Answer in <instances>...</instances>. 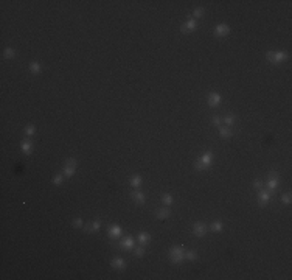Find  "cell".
<instances>
[{
	"label": "cell",
	"instance_id": "obj_32",
	"mask_svg": "<svg viewBox=\"0 0 292 280\" xmlns=\"http://www.w3.org/2000/svg\"><path fill=\"white\" fill-rule=\"evenodd\" d=\"M202 14H203V10H202V8H196V10H194V16H196V17H201Z\"/></svg>",
	"mask_w": 292,
	"mask_h": 280
},
{
	"label": "cell",
	"instance_id": "obj_1",
	"mask_svg": "<svg viewBox=\"0 0 292 280\" xmlns=\"http://www.w3.org/2000/svg\"><path fill=\"white\" fill-rule=\"evenodd\" d=\"M183 257H185V251H183V248H180V246H174V248H171V251H169V258H171L173 263H180L183 260Z\"/></svg>",
	"mask_w": 292,
	"mask_h": 280
},
{
	"label": "cell",
	"instance_id": "obj_26",
	"mask_svg": "<svg viewBox=\"0 0 292 280\" xmlns=\"http://www.w3.org/2000/svg\"><path fill=\"white\" fill-rule=\"evenodd\" d=\"M53 184H55V185H61V184H62V176L56 174L55 177H53Z\"/></svg>",
	"mask_w": 292,
	"mask_h": 280
},
{
	"label": "cell",
	"instance_id": "obj_21",
	"mask_svg": "<svg viewBox=\"0 0 292 280\" xmlns=\"http://www.w3.org/2000/svg\"><path fill=\"white\" fill-rule=\"evenodd\" d=\"M140 184H141V177H140V176L135 174V176L131 177V185H132V187H138Z\"/></svg>",
	"mask_w": 292,
	"mask_h": 280
},
{
	"label": "cell",
	"instance_id": "obj_12",
	"mask_svg": "<svg viewBox=\"0 0 292 280\" xmlns=\"http://www.w3.org/2000/svg\"><path fill=\"white\" fill-rule=\"evenodd\" d=\"M121 246L124 249H132L134 248V238L132 237H126L124 240H121Z\"/></svg>",
	"mask_w": 292,
	"mask_h": 280
},
{
	"label": "cell",
	"instance_id": "obj_35",
	"mask_svg": "<svg viewBox=\"0 0 292 280\" xmlns=\"http://www.w3.org/2000/svg\"><path fill=\"white\" fill-rule=\"evenodd\" d=\"M269 177H270V179H277V177H278V173H277V171H270V173H269Z\"/></svg>",
	"mask_w": 292,
	"mask_h": 280
},
{
	"label": "cell",
	"instance_id": "obj_33",
	"mask_svg": "<svg viewBox=\"0 0 292 280\" xmlns=\"http://www.w3.org/2000/svg\"><path fill=\"white\" fill-rule=\"evenodd\" d=\"M213 123L216 126H221V118L218 117V115H214V117H213Z\"/></svg>",
	"mask_w": 292,
	"mask_h": 280
},
{
	"label": "cell",
	"instance_id": "obj_4",
	"mask_svg": "<svg viewBox=\"0 0 292 280\" xmlns=\"http://www.w3.org/2000/svg\"><path fill=\"white\" fill-rule=\"evenodd\" d=\"M193 232H194L196 237H203V235L207 234V224H203V223H196Z\"/></svg>",
	"mask_w": 292,
	"mask_h": 280
},
{
	"label": "cell",
	"instance_id": "obj_30",
	"mask_svg": "<svg viewBox=\"0 0 292 280\" xmlns=\"http://www.w3.org/2000/svg\"><path fill=\"white\" fill-rule=\"evenodd\" d=\"M135 255H137V257H143L145 255V249L143 248H137V249H135Z\"/></svg>",
	"mask_w": 292,
	"mask_h": 280
},
{
	"label": "cell",
	"instance_id": "obj_23",
	"mask_svg": "<svg viewBox=\"0 0 292 280\" xmlns=\"http://www.w3.org/2000/svg\"><path fill=\"white\" fill-rule=\"evenodd\" d=\"M222 227H224V226H222V223H221V221H216V223H213V224H211V230H213V232H221V230H222Z\"/></svg>",
	"mask_w": 292,
	"mask_h": 280
},
{
	"label": "cell",
	"instance_id": "obj_9",
	"mask_svg": "<svg viewBox=\"0 0 292 280\" xmlns=\"http://www.w3.org/2000/svg\"><path fill=\"white\" fill-rule=\"evenodd\" d=\"M109 235H111L112 238H118V237H121V227H120V226H117V224L111 226V227H109Z\"/></svg>",
	"mask_w": 292,
	"mask_h": 280
},
{
	"label": "cell",
	"instance_id": "obj_8",
	"mask_svg": "<svg viewBox=\"0 0 292 280\" xmlns=\"http://www.w3.org/2000/svg\"><path fill=\"white\" fill-rule=\"evenodd\" d=\"M194 28H198V22L196 20H188V22L182 26V33H188V31H193Z\"/></svg>",
	"mask_w": 292,
	"mask_h": 280
},
{
	"label": "cell",
	"instance_id": "obj_11",
	"mask_svg": "<svg viewBox=\"0 0 292 280\" xmlns=\"http://www.w3.org/2000/svg\"><path fill=\"white\" fill-rule=\"evenodd\" d=\"M169 215H171V210L169 209H160V210H157V213H155L157 220H165V218H168Z\"/></svg>",
	"mask_w": 292,
	"mask_h": 280
},
{
	"label": "cell",
	"instance_id": "obj_14",
	"mask_svg": "<svg viewBox=\"0 0 292 280\" xmlns=\"http://www.w3.org/2000/svg\"><path fill=\"white\" fill-rule=\"evenodd\" d=\"M138 241L145 246V244H148L149 241H151V235L146 234V232H141V234L138 235Z\"/></svg>",
	"mask_w": 292,
	"mask_h": 280
},
{
	"label": "cell",
	"instance_id": "obj_29",
	"mask_svg": "<svg viewBox=\"0 0 292 280\" xmlns=\"http://www.w3.org/2000/svg\"><path fill=\"white\" fill-rule=\"evenodd\" d=\"M73 226H75V227H83L84 223H83V220H81V218H76V220L73 221Z\"/></svg>",
	"mask_w": 292,
	"mask_h": 280
},
{
	"label": "cell",
	"instance_id": "obj_7",
	"mask_svg": "<svg viewBox=\"0 0 292 280\" xmlns=\"http://www.w3.org/2000/svg\"><path fill=\"white\" fill-rule=\"evenodd\" d=\"M258 198H260V204L261 206H264L269 199H270V192L269 190H260V193H258Z\"/></svg>",
	"mask_w": 292,
	"mask_h": 280
},
{
	"label": "cell",
	"instance_id": "obj_16",
	"mask_svg": "<svg viewBox=\"0 0 292 280\" xmlns=\"http://www.w3.org/2000/svg\"><path fill=\"white\" fill-rule=\"evenodd\" d=\"M185 258L190 262H194L198 258V254H196V251H185Z\"/></svg>",
	"mask_w": 292,
	"mask_h": 280
},
{
	"label": "cell",
	"instance_id": "obj_22",
	"mask_svg": "<svg viewBox=\"0 0 292 280\" xmlns=\"http://www.w3.org/2000/svg\"><path fill=\"white\" fill-rule=\"evenodd\" d=\"M30 70L34 73V75H37V73L40 72V64H39V62H31V64H30Z\"/></svg>",
	"mask_w": 292,
	"mask_h": 280
},
{
	"label": "cell",
	"instance_id": "obj_25",
	"mask_svg": "<svg viewBox=\"0 0 292 280\" xmlns=\"http://www.w3.org/2000/svg\"><path fill=\"white\" fill-rule=\"evenodd\" d=\"M25 132H26V134H28V135H33V134H34V132H36V128H34V126H33V125H28V126H26V128H25Z\"/></svg>",
	"mask_w": 292,
	"mask_h": 280
},
{
	"label": "cell",
	"instance_id": "obj_5",
	"mask_svg": "<svg viewBox=\"0 0 292 280\" xmlns=\"http://www.w3.org/2000/svg\"><path fill=\"white\" fill-rule=\"evenodd\" d=\"M221 101H222V97L219 93H210L208 95V106L216 107V106H219Z\"/></svg>",
	"mask_w": 292,
	"mask_h": 280
},
{
	"label": "cell",
	"instance_id": "obj_36",
	"mask_svg": "<svg viewBox=\"0 0 292 280\" xmlns=\"http://www.w3.org/2000/svg\"><path fill=\"white\" fill-rule=\"evenodd\" d=\"M67 163H69V165H75V167H76V160H75V159H67Z\"/></svg>",
	"mask_w": 292,
	"mask_h": 280
},
{
	"label": "cell",
	"instance_id": "obj_34",
	"mask_svg": "<svg viewBox=\"0 0 292 280\" xmlns=\"http://www.w3.org/2000/svg\"><path fill=\"white\" fill-rule=\"evenodd\" d=\"M253 185H255V188L261 190V188H263V182H261V181H255V182H253Z\"/></svg>",
	"mask_w": 292,
	"mask_h": 280
},
{
	"label": "cell",
	"instance_id": "obj_17",
	"mask_svg": "<svg viewBox=\"0 0 292 280\" xmlns=\"http://www.w3.org/2000/svg\"><path fill=\"white\" fill-rule=\"evenodd\" d=\"M224 121H225V125H227V126H232V125H235L236 117H235L233 114H227V117L224 118Z\"/></svg>",
	"mask_w": 292,
	"mask_h": 280
},
{
	"label": "cell",
	"instance_id": "obj_27",
	"mask_svg": "<svg viewBox=\"0 0 292 280\" xmlns=\"http://www.w3.org/2000/svg\"><path fill=\"white\" fill-rule=\"evenodd\" d=\"M5 58H14V50H12V49H5Z\"/></svg>",
	"mask_w": 292,
	"mask_h": 280
},
{
	"label": "cell",
	"instance_id": "obj_3",
	"mask_svg": "<svg viewBox=\"0 0 292 280\" xmlns=\"http://www.w3.org/2000/svg\"><path fill=\"white\" fill-rule=\"evenodd\" d=\"M267 59L272 64H280L284 59H288V54L284 51H269L267 53Z\"/></svg>",
	"mask_w": 292,
	"mask_h": 280
},
{
	"label": "cell",
	"instance_id": "obj_28",
	"mask_svg": "<svg viewBox=\"0 0 292 280\" xmlns=\"http://www.w3.org/2000/svg\"><path fill=\"white\" fill-rule=\"evenodd\" d=\"M281 202H283V204H291V195H289V193L283 195V196H281Z\"/></svg>",
	"mask_w": 292,
	"mask_h": 280
},
{
	"label": "cell",
	"instance_id": "obj_13",
	"mask_svg": "<svg viewBox=\"0 0 292 280\" xmlns=\"http://www.w3.org/2000/svg\"><path fill=\"white\" fill-rule=\"evenodd\" d=\"M112 266H113L115 269H121V271H123V269L126 268V265H124V260H123V258H115V260L112 262Z\"/></svg>",
	"mask_w": 292,
	"mask_h": 280
},
{
	"label": "cell",
	"instance_id": "obj_15",
	"mask_svg": "<svg viewBox=\"0 0 292 280\" xmlns=\"http://www.w3.org/2000/svg\"><path fill=\"white\" fill-rule=\"evenodd\" d=\"M64 174H65L67 177H72V176L75 174V165H69V163H67L65 168H64Z\"/></svg>",
	"mask_w": 292,
	"mask_h": 280
},
{
	"label": "cell",
	"instance_id": "obj_24",
	"mask_svg": "<svg viewBox=\"0 0 292 280\" xmlns=\"http://www.w3.org/2000/svg\"><path fill=\"white\" fill-rule=\"evenodd\" d=\"M277 184H278V181H277V179H270V177H269L267 188H269V190H275V188H277Z\"/></svg>",
	"mask_w": 292,
	"mask_h": 280
},
{
	"label": "cell",
	"instance_id": "obj_18",
	"mask_svg": "<svg viewBox=\"0 0 292 280\" xmlns=\"http://www.w3.org/2000/svg\"><path fill=\"white\" fill-rule=\"evenodd\" d=\"M219 134L222 135V137H225V139H228V137H232V135H233V132L230 131L228 128H219Z\"/></svg>",
	"mask_w": 292,
	"mask_h": 280
},
{
	"label": "cell",
	"instance_id": "obj_19",
	"mask_svg": "<svg viewBox=\"0 0 292 280\" xmlns=\"http://www.w3.org/2000/svg\"><path fill=\"white\" fill-rule=\"evenodd\" d=\"M162 202H163L165 206H171V204L174 202V198L171 195H163V196H162Z\"/></svg>",
	"mask_w": 292,
	"mask_h": 280
},
{
	"label": "cell",
	"instance_id": "obj_31",
	"mask_svg": "<svg viewBox=\"0 0 292 280\" xmlns=\"http://www.w3.org/2000/svg\"><path fill=\"white\" fill-rule=\"evenodd\" d=\"M100 226H101V223H100V220H97L93 224H92V227H93V232H97V230H100Z\"/></svg>",
	"mask_w": 292,
	"mask_h": 280
},
{
	"label": "cell",
	"instance_id": "obj_6",
	"mask_svg": "<svg viewBox=\"0 0 292 280\" xmlns=\"http://www.w3.org/2000/svg\"><path fill=\"white\" fill-rule=\"evenodd\" d=\"M132 199H134V202H137V204H145V201H146V195L145 193H141V192H138V190H134L132 192Z\"/></svg>",
	"mask_w": 292,
	"mask_h": 280
},
{
	"label": "cell",
	"instance_id": "obj_20",
	"mask_svg": "<svg viewBox=\"0 0 292 280\" xmlns=\"http://www.w3.org/2000/svg\"><path fill=\"white\" fill-rule=\"evenodd\" d=\"M22 149L25 154H30V149H31V142L30 140H23L22 142Z\"/></svg>",
	"mask_w": 292,
	"mask_h": 280
},
{
	"label": "cell",
	"instance_id": "obj_2",
	"mask_svg": "<svg viewBox=\"0 0 292 280\" xmlns=\"http://www.w3.org/2000/svg\"><path fill=\"white\" fill-rule=\"evenodd\" d=\"M211 159H213V153H211V151H208V153L203 154L198 162H196V165H194V167L198 168V170H207L210 165H211Z\"/></svg>",
	"mask_w": 292,
	"mask_h": 280
},
{
	"label": "cell",
	"instance_id": "obj_10",
	"mask_svg": "<svg viewBox=\"0 0 292 280\" xmlns=\"http://www.w3.org/2000/svg\"><path fill=\"white\" fill-rule=\"evenodd\" d=\"M228 31H230V28L225 24H221V25L216 26V35L218 36H225V35H228Z\"/></svg>",
	"mask_w": 292,
	"mask_h": 280
}]
</instances>
